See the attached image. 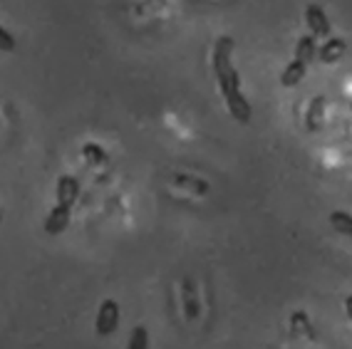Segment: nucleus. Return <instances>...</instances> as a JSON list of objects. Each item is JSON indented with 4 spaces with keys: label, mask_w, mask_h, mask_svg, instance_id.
<instances>
[{
    "label": "nucleus",
    "mask_w": 352,
    "mask_h": 349,
    "mask_svg": "<svg viewBox=\"0 0 352 349\" xmlns=\"http://www.w3.org/2000/svg\"><path fill=\"white\" fill-rule=\"evenodd\" d=\"M233 40L231 38H219L214 45V57H211V65H214V75L219 82V89L226 100V106L231 117L239 122V124H248L253 119V109L248 104V100L241 92V77L233 67Z\"/></svg>",
    "instance_id": "nucleus-1"
},
{
    "label": "nucleus",
    "mask_w": 352,
    "mask_h": 349,
    "mask_svg": "<svg viewBox=\"0 0 352 349\" xmlns=\"http://www.w3.org/2000/svg\"><path fill=\"white\" fill-rule=\"evenodd\" d=\"M117 327H120V305H117L112 297L102 300L100 310H97V319H95L97 335L109 337L117 332Z\"/></svg>",
    "instance_id": "nucleus-2"
},
{
    "label": "nucleus",
    "mask_w": 352,
    "mask_h": 349,
    "mask_svg": "<svg viewBox=\"0 0 352 349\" xmlns=\"http://www.w3.org/2000/svg\"><path fill=\"white\" fill-rule=\"evenodd\" d=\"M55 194H57V203H63V206L72 208V206H75L77 196H80V181H77L75 176L63 174L60 179H57Z\"/></svg>",
    "instance_id": "nucleus-3"
},
{
    "label": "nucleus",
    "mask_w": 352,
    "mask_h": 349,
    "mask_svg": "<svg viewBox=\"0 0 352 349\" xmlns=\"http://www.w3.org/2000/svg\"><path fill=\"white\" fill-rule=\"evenodd\" d=\"M305 23H308L310 32H313L315 38H327L330 35V20H327V13L320 5L305 8Z\"/></svg>",
    "instance_id": "nucleus-4"
},
{
    "label": "nucleus",
    "mask_w": 352,
    "mask_h": 349,
    "mask_svg": "<svg viewBox=\"0 0 352 349\" xmlns=\"http://www.w3.org/2000/svg\"><path fill=\"white\" fill-rule=\"evenodd\" d=\"M69 206H63V203H57L50 213H47V221H45V231L50 233V236H60L65 233V228L69 225Z\"/></svg>",
    "instance_id": "nucleus-5"
},
{
    "label": "nucleus",
    "mask_w": 352,
    "mask_h": 349,
    "mask_svg": "<svg viewBox=\"0 0 352 349\" xmlns=\"http://www.w3.org/2000/svg\"><path fill=\"white\" fill-rule=\"evenodd\" d=\"M182 300H184V315H186V319H196V317H199L201 305H199V297H196L194 282H191L189 278H184V282H182Z\"/></svg>",
    "instance_id": "nucleus-6"
},
{
    "label": "nucleus",
    "mask_w": 352,
    "mask_h": 349,
    "mask_svg": "<svg viewBox=\"0 0 352 349\" xmlns=\"http://www.w3.org/2000/svg\"><path fill=\"white\" fill-rule=\"evenodd\" d=\"M345 50H347V43L342 38H330L325 45L320 47V52H318V57H320V63H325V65H333V63H338L340 57L345 55Z\"/></svg>",
    "instance_id": "nucleus-7"
},
{
    "label": "nucleus",
    "mask_w": 352,
    "mask_h": 349,
    "mask_svg": "<svg viewBox=\"0 0 352 349\" xmlns=\"http://www.w3.org/2000/svg\"><path fill=\"white\" fill-rule=\"evenodd\" d=\"M305 72H308V65L296 57V60H293V63L280 72V85H283V87H296L298 82L305 77Z\"/></svg>",
    "instance_id": "nucleus-8"
},
{
    "label": "nucleus",
    "mask_w": 352,
    "mask_h": 349,
    "mask_svg": "<svg viewBox=\"0 0 352 349\" xmlns=\"http://www.w3.org/2000/svg\"><path fill=\"white\" fill-rule=\"evenodd\" d=\"M322 114H325V97L318 94V97H313V102L308 104V112H305V126H308V131H318Z\"/></svg>",
    "instance_id": "nucleus-9"
},
{
    "label": "nucleus",
    "mask_w": 352,
    "mask_h": 349,
    "mask_svg": "<svg viewBox=\"0 0 352 349\" xmlns=\"http://www.w3.org/2000/svg\"><path fill=\"white\" fill-rule=\"evenodd\" d=\"M330 225H333V228L340 233V236L352 238V216H350V213H345V211H333V213H330Z\"/></svg>",
    "instance_id": "nucleus-10"
},
{
    "label": "nucleus",
    "mask_w": 352,
    "mask_h": 349,
    "mask_svg": "<svg viewBox=\"0 0 352 349\" xmlns=\"http://www.w3.org/2000/svg\"><path fill=\"white\" fill-rule=\"evenodd\" d=\"M296 57L302 60L305 65H310V60L315 57V35H302L296 45Z\"/></svg>",
    "instance_id": "nucleus-11"
},
{
    "label": "nucleus",
    "mask_w": 352,
    "mask_h": 349,
    "mask_svg": "<svg viewBox=\"0 0 352 349\" xmlns=\"http://www.w3.org/2000/svg\"><path fill=\"white\" fill-rule=\"evenodd\" d=\"M126 349H149V332L146 327H134L132 335H129V347Z\"/></svg>",
    "instance_id": "nucleus-12"
},
{
    "label": "nucleus",
    "mask_w": 352,
    "mask_h": 349,
    "mask_svg": "<svg viewBox=\"0 0 352 349\" xmlns=\"http://www.w3.org/2000/svg\"><path fill=\"white\" fill-rule=\"evenodd\" d=\"M0 38H3V50H13L15 43H13V35H8V30H0Z\"/></svg>",
    "instance_id": "nucleus-13"
},
{
    "label": "nucleus",
    "mask_w": 352,
    "mask_h": 349,
    "mask_svg": "<svg viewBox=\"0 0 352 349\" xmlns=\"http://www.w3.org/2000/svg\"><path fill=\"white\" fill-rule=\"evenodd\" d=\"M85 156H95V161H104V154L97 146H85Z\"/></svg>",
    "instance_id": "nucleus-14"
},
{
    "label": "nucleus",
    "mask_w": 352,
    "mask_h": 349,
    "mask_svg": "<svg viewBox=\"0 0 352 349\" xmlns=\"http://www.w3.org/2000/svg\"><path fill=\"white\" fill-rule=\"evenodd\" d=\"M345 310H347V317H350V322H352V295L345 300Z\"/></svg>",
    "instance_id": "nucleus-15"
}]
</instances>
